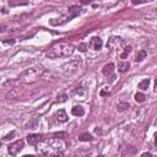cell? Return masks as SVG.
Instances as JSON below:
<instances>
[{
	"label": "cell",
	"instance_id": "obj_13",
	"mask_svg": "<svg viewBox=\"0 0 157 157\" xmlns=\"http://www.w3.org/2000/svg\"><path fill=\"white\" fill-rule=\"evenodd\" d=\"M150 82H151L150 79H145V80H142V81H141L140 84H139V86H137V87H139V89H140V90L145 91V90H147V89H149Z\"/></svg>",
	"mask_w": 157,
	"mask_h": 157
},
{
	"label": "cell",
	"instance_id": "obj_24",
	"mask_svg": "<svg viewBox=\"0 0 157 157\" xmlns=\"http://www.w3.org/2000/svg\"><path fill=\"white\" fill-rule=\"evenodd\" d=\"M49 157H63V154H61V152H55V154H53V155H50Z\"/></svg>",
	"mask_w": 157,
	"mask_h": 157
},
{
	"label": "cell",
	"instance_id": "obj_11",
	"mask_svg": "<svg viewBox=\"0 0 157 157\" xmlns=\"http://www.w3.org/2000/svg\"><path fill=\"white\" fill-rule=\"evenodd\" d=\"M129 68H130V64L128 61H120L118 64V69H119L120 73H126L128 70H129Z\"/></svg>",
	"mask_w": 157,
	"mask_h": 157
},
{
	"label": "cell",
	"instance_id": "obj_15",
	"mask_svg": "<svg viewBox=\"0 0 157 157\" xmlns=\"http://www.w3.org/2000/svg\"><path fill=\"white\" fill-rule=\"evenodd\" d=\"M92 135L89 133H84V134H81V135L79 136V140L80 141H92Z\"/></svg>",
	"mask_w": 157,
	"mask_h": 157
},
{
	"label": "cell",
	"instance_id": "obj_31",
	"mask_svg": "<svg viewBox=\"0 0 157 157\" xmlns=\"http://www.w3.org/2000/svg\"><path fill=\"white\" fill-rule=\"evenodd\" d=\"M155 89H156V91H157V80H156V85H155Z\"/></svg>",
	"mask_w": 157,
	"mask_h": 157
},
{
	"label": "cell",
	"instance_id": "obj_4",
	"mask_svg": "<svg viewBox=\"0 0 157 157\" xmlns=\"http://www.w3.org/2000/svg\"><path fill=\"white\" fill-rule=\"evenodd\" d=\"M24 145H25L24 140H19V141H16L14 144H11L9 146V154L11 156H15L17 152H20V151L24 149Z\"/></svg>",
	"mask_w": 157,
	"mask_h": 157
},
{
	"label": "cell",
	"instance_id": "obj_20",
	"mask_svg": "<svg viewBox=\"0 0 157 157\" xmlns=\"http://www.w3.org/2000/svg\"><path fill=\"white\" fill-rule=\"evenodd\" d=\"M66 100H68V95H65V94H63V95H60V96L57 97V102H59V103L65 102Z\"/></svg>",
	"mask_w": 157,
	"mask_h": 157
},
{
	"label": "cell",
	"instance_id": "obj_9",
	"mask_svg": "<svg viewBox=\"0 0 157 157\" xmlns=\"http://www.w3.org/2000/svg\"><path fill=\"white\" fill-rule=\"evenodd\" d=\"M121 42V38L120 37H115V36H112L109 39H108V42H107V47L108 48H113L115 44H119Z\"/></svg>",
	"mask_w": 157,
	"mask_h": 157
},
{
	"label": "cell",
	"instance_id": "obj_8",
	"mask_svg": "<svg viewBox=\"0 0 157 157\" xmlns=\"http://www.w3.org/2000/svg\"><path fill=\"white\" fill-rule=\"evenodd\" d=\"M113 71H114V64H112V63L106 64L102 69V73H103L104 76H110V75L113 74Z\"/></svg>",
	"mask_w": 157,
	"mask_h": 157
},
{
	"label": "cell",
	"instance_id": "obj_6",
	"mask_svg": "<svg viewBox=\"0 0 157 157\" xmlns=\"http://www.w3.org/2000/svg\"><path fill=\"white\" fill-rule=\"evenodd\" d=\"M55 119L59 121V123H65V121H68V119H69V117H68V114L65 113V110L64 109H59L58 112L55 113Z\"/></svg>",
	"mask_w": 157,
	"mask_h": 157
},
{
	"label": "cell",
	"instance_id": "obj_21",
	"mask_svg": "<svg viewBox=\"0 0 157 157\" xmlns=\"http://www.w3.org/2000/svg\"><path fill=\"white\" fill-rule=\"evenodd\" d=\"M14 136H15V131H11L10 134H8L6 136L3 137V140L4 141H9V140H11V139H14Z\"/></svg>",
	"mask_w": 157,
	"mask_h": 157
},
{
	"label": "cell",
	"instance_id": "obj_23",
	"mask_svg": "<svg viewBox=\"0 0 157 157\" xmlns=\"http://www.w3.org/2000/svg\"><path fill=\"white\" fill-rule=\"evenodd\" d=\"M110 94V92H109V90H108V87H104V89L100 92V95L102 96V97H104V96H108Z\"/></svg>",
	"mask_w": 157,
	"mask_h": 157
},
{
	"label": "cell",
	"instance_id": "obj_3",
	"mask_svg": "<svg viewBox=\"0 0 157 157\" xmlns=\"http://www.w3.org/2000/svg\"><path fill=\"white\" fill-rule=\"evenodd\" d=\"M81 65H82V60L81 58H75V59L69 60L68 63H65L63 65V73L65 75H73L75 73H77L80 70Z\"/></svg>",
	"mask_w": 157,
	"mask_h": 157
},
{
	"label": "cell",
	"instance_id": "obj_14",
	"mask_svg": "<svg viewBox=\"0 0 157 157\" xmlns=\"http://www.w3.org/2000/svg\"><path fill=\"white\" fill-rule=\"evenodd\" d=\"M129 107H130V104L128 103V102L118 103V104H117V110H118V112H125L126 109H129Z\"/></svg>",
	"mask_w": 157,
	"mask_h": 157
},
{
	"label": "cell",
	"instance_id": "obj_18",
	"mask_svg": "<svg viewBox=\"0 0 157 157\" xmlns=\"http://www.w3.org/2000/svg\"><path fill=\"white\" fill-rule=\"evenodd\" d=\"M130 52H131V45H128V47L124 48V52L121 53L120 58H121V59H126V57L130 54Z\"/></svg>",
	"mask_w": 157,
	"mask_h": 157
},
{
	"label": "cell",
	"instance_id": "obj_28",
	"mask_svg": "<svg viewBox=\"0 0 157 157\" xmlns=\"http://www.w3.org/2000/svg\"><path fill=\"white\" fill-rule=\"evenodd\" d=\"M155 144H156V145H157V133H156V134H155Z\"/></svg>",
	"mask_w": 157,
	"mask_h": 157
},
{
	"label": "cell",
	"instance_id": "obj_2",
	"mask_svg": "<svg viewBox=\"0 0 157 157\" xmlns=\"http://www.w3.org/2000/svg\"><path fill=\"white\" fill-rule=\"evenodd\" d=\"M42 73L43 71L40 68H30V69H26L24 73H21L19 79L24 84H32L39 80V77L42 76Z\"/></svg>",
	"mask_w": 157,
	"mask_h": 157
},
{
	"label": "cell",
	"instance_id": "obj_7",
	"mask_svg": "<svg viewBox=\"0 0 157 157\" xmlns=\"http://www.w3.org/2000/svg\"><path fill=\"white\" fill-rule=\"evenodd\" d=\"M40 140H42V135H39V134H30L27 136V141L30 145H36Z\"/></svg>",
	"mask_w": 157,
	"mask_h": 157
},
{
	"label": "cell",
	"instance_id": "obj_19",
	"mask_svg": "<svg viewBox=\"0 0 157 157\" xmlns=\"http://www.w3.org/2000/svg\"><path fill=\"white\" fill-rule=\"evenodd\" d=\"M37 124H38V119L36 118V119H33L31 123H28V124L26 125V128H31V129H34V128H37Z\"/></svg>",
	"mask_w": 157,
	"mask_h": 157
},
{
	"label": "cell",
	"instance_id": "obj_12",
	"mask_svg": "<svg viewBox=\"0 0 157 157\" xmlns=\"http://www.w3.org/2000/svg\"><path fill=\"white\" fill-rule=\"evenodd\" d=\"M146 55H147L146 50H139L135 55V61H142L146 58Z\"/></svg>",
	"mask_w": 157,
	"mask_h": 157
},
{
	"label": "cell",
	"instance_id": "obj_29",
	"mask_svg": "<svg viewBox=\"0 0 157 157\" xmlns=\"http://www.w3.org/2000/svg\"><path fill=\"white\" fill-rule=\"evenodd\" d=\"M114 80H115V76H114V75H112V77H110V81H112V82H113Z\"/></svg>",
	"mask_w": 157,
	"mask_h": 157
},
{
	"label": "cell",
	"instance_id": "obj_32",
	"mask_svg": "<svg viewBox=\"0 0 157 157\" xmlns=\"http://www.w3.org/2000/svg\"><path fill=\"white\" fill-rule=\"evenodd\" d=\"M98 157H104V156H98Z\"/></svg>",
	"mask_w": 157,
	"mask_h": 157
},
{
	"label": "cell",
	"instance_id": "obj_25",
	"mask_svg": "<svg viewBox=\"0 0 157 157\" xmlns=\"http://www.w3.org/2000/svg\"><path fill=\"white\" fill-rule=\"evenodd\" d=\"M79 48H80L81 52H85L86 48H87V45H86V44H80V47H79Z\"/></svg>",
	"mask_w": 157,
	"mask_h": 157
},
{
	"label": "cell",
	"instance_id": "obj_10",
	"mask_svg": "<svg viewBox=\"0 0 157 157\" xmlns=\"http://www.w3.org/2000/svg\"><path fill=\"white\" fill-rule=\"evenodd\" d=\"M71 113H73V115H75V117H82V115L85 114V109L81 106H75L71 109Z\"/></svg>",
	"mask_w": 157,
	"mask_h": 157
},
{
	"label": "cell",
	"instance_id": "obj_30",
	"mask_svg": "<svg viewBox=\"0 0 157 157\" xmlns=\"http://www.w3.org/2000/svg\"><path fill=\"white\" fill-rule=\"evenodd\" d=\"M22 157H34L33 155H25V156H22Z\"/></svg>",
	"mask_w": 157,
	"mask_h": 157
},
{
	"label": "cell",
	"instance_id": "obj_5",
	"mask_svg": "<svg viewBox=\"0 0 157 157\" xmlns=\"http://www.w3.org/2000/svg\"><path fill=\"white\" fill-rule=\"evenodd\" d=\"M90 47L95 50H100L103 47V40L100 37H94L90 40Z\"/></svg>",
	"mask_w": 157,
	"mask_h": 157
},
{
	"label": "cell",
	"instance_id": "obj_1",
	"mask_svg": "<svg viewBox=\"0 0 157 157\" xmlns=\"http://www.w3.org/2000/svg\"><path fill=\"white\" fill-rule=\"evenodd\" d=\"M74 52L73 44L66 43V42H60L57 43L47 52V57L50 59H58V58H66L71 55Z\"/></svg>",
	"mask_w": 157,
	"mask_h": 157
},
{
	"label": "cell",
	"instance_id": "obj_16",
	"mask_svg": "<svg viewBox=\"0 0 157 157\" xmlns=\"http://www.w3.org/2000/svg\"><path fill=\"white\" fill-rule=\"evenodd\" d=\"M75 94L79 95V96H84L86 94V89L84 86H77V87H75Z\"/></svg>",
	"mask_w": 157,
	"mask_h": 157
},
{
	"label": "cell",
	"instance_id": "obj_17",
	"mask_svg": "<svg viewBox=\"0 0 157 157\" xmlns=\"http://www.w3.org/2000/svg\"><path fill=\"white\" fill-rule=\"evenodd\" d=\"M134 98H135V101L136 102H139V103H142V102H145V100H146V96H145L144 94H136L135 96H134Z\"/></svg>",
	"mask_w": 157,
	"mask_h": 157
},
{
	"label": "cell",
	"instance_id": "obj_26",
	"mask_svg": "<svg viewBox=\"0 0 157 157\" xmlns=\"http://www.w3.org/2000/svg\"><path fill=\"white\" fill-rule=\"evenodd\" d=\"M140 157H152V155H151L150 152H144V154H142Z\"/></svg>",
	"mask_w": 157,
	"mask_h": 157
},
{
	"label": "cell",
	"instance_id": "obj_27",
	"mask_svg": "<svg viewBox=\"0 0 157 157\" xmlns=\"http://www.w3.org/2000/svg\"><path fill=\"white\" fill-rule=\"evenodd\" d=\"M3 43H5V44H14L15 43V40H3Z\"/></svg>",
	"mask_w": 157,
	"mask_h": 157
},
{
	"label": "cell",
	"instance_id": "obj_22",
	"mask_svg": "<svg viewBox=\"0 0 157 157\" xmlns=\"http://www.w3.org/2000/svg\"><path fill=\"white\" fill-rule=\"evenodd\" d=\"M66 136H68L66 133H57V134H54L55 139H63V137H66Z\"/></svg>",
	"mask_w": 157,
	"mask_h": 157
}]
</instances>
